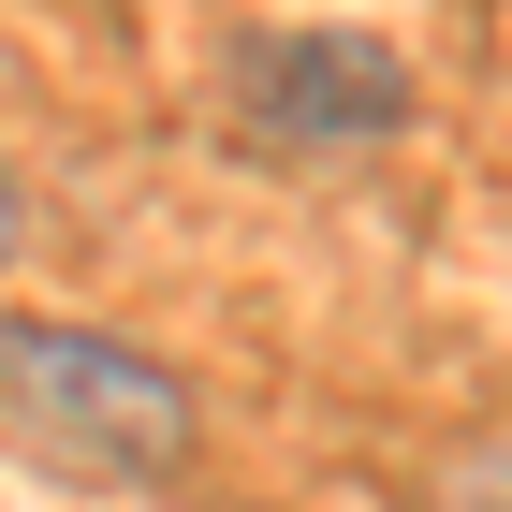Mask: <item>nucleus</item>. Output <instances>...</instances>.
Here are the masks:
<instances>
[{"instance_id": "f03ea898", "label": "nucleus", "mask_w": 512, "mask_h": 512, "mask_svg": "<svg viewBox=\"0 0 512 512\" xmlns=\"http://www.w3.org/2000/svg\"><path fill=\"white\" fill-rule=\"evenodd\" d=\"M235 118H249V147H278V161H352V147H381V132L410 118V74H395L366 30H264L235 59Z\"/></svg>"}, {"instance_id": "7ed1b4c3", "label": "nucleus", "mask_w": 512, "mask_h": 512, "mask_svg": "<svg viewBox=\"0 0 512 512\" xmlns=\"http://www.w3.org/2000/svg\"><path fill=\"white\" fill-rule=\"evenodd\" d=\"M0 249H15V191H0Z\"/></svg>"}, {"instance_id": "f257e3e1", "label": "nucleus", "mask_w": 512, "mask_h": 512, "mask_svg": "<svg viewBox=\"0 0 512 512\" xmlns=\"http://www.w3.org/2000/svg\"><path fill=\"white\" fill-rule=\"evenodd\" d=\"M0 439H30L44 469L88 483H161L191 454V395L88 322H0Z\"/></svg>"}]
</instances>
